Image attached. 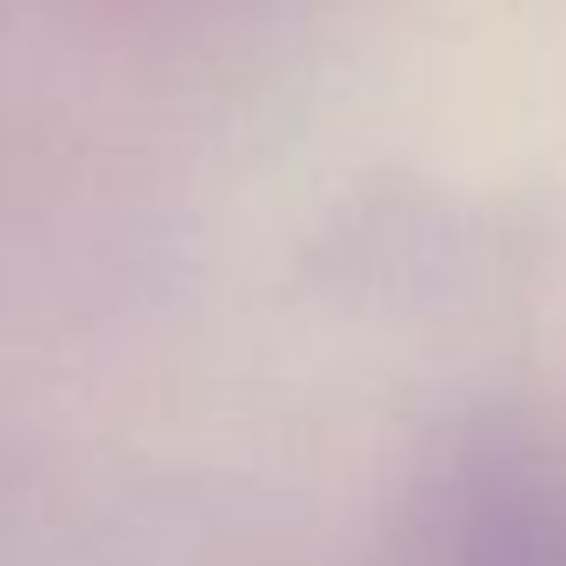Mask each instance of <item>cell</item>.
Returning <instances> with one entry per match:
<instances>
[{
	"instance_id": "6da1fadb",
	"label": "cell",
	"mask_w": 566,
	"mask_h": 566,
	"mask_svg": "<svg viewBox=\"0 0 566 566\" xmlns=\"http://www.w3.org/2000/svg\"><path fill=\"white\" fill-rule=\"evenodd\" d=\"M453 566H566V467L520 447L473 467Z\"/></svg>"
}]
</instances>
